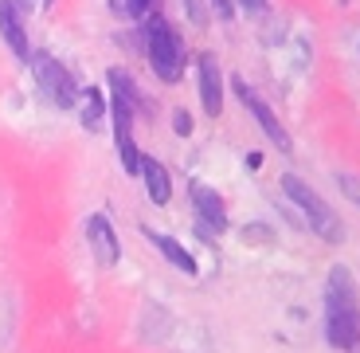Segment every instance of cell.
I'll return each instance as SVG.
<instances>
[{"mask_svg":"<svg viewBox=\"0 0 360 353\" xmlns=\"http://www.w3.org/2000/svg\"><path fill=\"white\" fill-rule=\"evenodd\" d=\"M86 244H90V252H94V259H98L102 267H114V263L122 259V244H117V235H114V224H110V216H102V212L86 216Z\"/></svg>","mask_w":360,"mask_h":353,"instance_id":"obj_8","label":"cell"},{"mask_svg":"<svg viewBox=\"0 0 360 353\" xmlns=\"http://www.w3.org/2000/svg\"><path fill=\"white\" fill-rule=\"evenodd\" d=\"M247 169H262V154L255 149V154H247Z\"/></svg>","mask_w":360,"mask_h":353,"instance_id":"obj_19","label":"cell"},{"mask_svg":"<svg viewBox=\"0 0 360 353\" xmlns=\"http://www.w3.org/2000/svg\"><path fill=\"white\" fill-rule=\"evenodd\" d=\"M145 181V189H149V200L153 204H169V197H172V181H169V169H165L157 157H145L141 154V173H137Z\"/></svg>","mask_w":360,"mask_h":353,"instance_id":"obj_12","label":"cell"},{"mask_svg":"<svg viewBox=\"0 0 360 353\" xmlns=\"http://www.w3.org/2000/svg\"><path fill=\"white\" fill-rule=\"evenodd\" d=\"M184 8H188V20L196 27H207V8H204V0H184Z\"/></svg>","mask_w":360,"mask_h":353,"instance_id":"obj_16","label":"cell"},{"mask_svg":"<svg viewBox=\"0 0 360 353\" xmlns=\"http://www.w3.org/2000/svg\"><path fill=\"white\" fill-rule=\"evenodd\" d=\"M196 87H200V106H204V114L207 118L224 114V71H219L212 51L196 55Z\"/></svg>","mask_w":360,"mask_h":353,"instance_id":"obj_6","label":"cell"},{"mask_svg":"<svg viewBox=\"0 0 360 353\" xmlns=\"http://www.w3.org/2000/svg\"><path fill=\"white\" fill-rule=\"evenodd\" d=\"M145 55H149L153 75L161 82H180L188 55H184V39H180V32L169 24V20H161V16L145 20Z\"/></svg>","mask_w":360,"mask_h":353,"instance_id":"obj_2","label":"cell"},{"mask_svg":"<svg viewBox=\"0 0 360 353\" xmlns=\"http://www.w3.org/2000/svg\"><path fill=\"white\" fill-rule=\"evenodd\" d=\"M153 8V0H110V12L122 20H145Z\"/></svg>","mask_w":360,"mask_h":353,"instance_id":"obj_14","label":"cell"},{"mask_svg":"<svg viewBox=\"0 0 360 353\" xmlns=\"http://www.w3.org/2000/svg\"><path fill=\"white\" fill-rule=\"evenodd\" d=\"M145 240L157 247V252L165 255V259L176 267L180 275H200V263H196V255L188 252V247L180 244V240H172V235H161V232H153V228H145Z\"/></svg>","mask_w":360,"mask_h":353,"instance_id":"obj_10","label":"cell"},{"mask_svg":"<svg viewBox=\"0 0 360 353\" xmlns=\"http://www.w3.org/2000/svg\"><path fill=\"white\" fill-rule=\"evenodd\" d=\"M0 36L12 47L16 59H32V44L24 32V12L16 8V0H0Z\"/></svg>","mask_w":360,"mask_h":353,"instance_id":"obj_9","label":"cell"},{"mask_svg":"<svg viewBox=\"0 0 360 353\" xmlns=\"http://www.w3.org/2000/svg\"><path fill=\"white\" fill-rule=\"evenodd\" d=\"M239 4H243L247 12H259V8H262V0H239Z\"/></svg>","mask_w":360,"mask_h":353,"instance_id":"obj_20","label":"cell"},{"mask_svg":"<svg viewBox=\"0 0 360 353\" xmlns=\"http://www.w3.org/2000/svg\"><path fill=\"white\" fill-rule=\"evenodd\" d=\"M231 91H235V99H239L247 110H251V118L259 122V130H262V134L270 137V145H274V149H282V154H290V149H294V142H290L286 126L278 122V114H274V110H270L266 102H262L259 94H255L251 87H247V82L239 79V75H231Z\"/></svg>","mask_w":360,"mask_h":353,"instance_id":"obj_5","label":"cell"},{"mask_svg":"<svg viewBox=\"0 0 360 353\" xmlns=\"http://www.w3.org/2000/svg\"><path fill=\"white\" fill-rule=\"evenodd\" d=\"M172 130H176L180 137L192 134V114H188V110H172Z\"/></svg>","mask_w":360,"mask_h":353,"instance_id":"obj_17","label":"cell"},{"mask_svg":"<svg viewBox=\"0 0 360 353\" xmlns=\"http://www.w3.org/2000/svg\"><path fill=\"white\" fill-rule=\"evenodd\" d=\"M75 106H79L82 130H86V134H98L102 122H106V114H110V99L102 94V87H82Z\"/></svg>","mask_w":360,"mask_h":353,"instance_id":"obj_11","label":"cell"},{"mask_svg":"<svg viewBox=\"0 0 360 353\" xmlns=\"http://www.w3.org/2000/svg\"><path fill=\"white\" fill-rule=\"evenodd\" d=\"M188 197H192V209H196V220L204 224V232H224L227 228V204L212 185L204 181H192L188 185Z\"/></svg>","mask_w":360,"mask_h":353,"instance_id":"obj_7","label":"cell"},{"mask_svg":"<svg viewBox=\"0 0 360 353\" xmlns=\"http://www.w3.org/2000/svg\"><path fill=\"white\" fill-rule=\"evenodd\" d=\"M282 192H286V197L294 200L297 209H302V216H306L309 232L321 235L325 244H341L345 228H341V220H337V212L321 200V192H314L306 181H302V177H294V173H286V177H282Z\"/></svg>","mask_w":360,"mask_h":353,"instance_id":"obj_3","label":"cell"},{"mask_svg":"<svg viewBox=\"0 0 360 353\" xmlns=\"http://www.w3.org/2000/svg\"><path fill=\"white\" fill-rule=\"evenodd\" d=\"M243 240H247V244H274V232H270V228L251 224V228H243Z\"/></svg>","mask_w":360,"mask_h":353,"instance_id":"obj_15","label":"cell"},{"mask_svg":"<svg viewBox=\"0 0 360 353\" xmlns=\"http://www.w3.org/2000/svg\"><path fill=\"white\" fill-rule=\"evenodd\" d=\"M212 8H216V16H224V20H231L235 16V0H207Z\"/></svg>","mask_w":360,"mask_h":353,"instance_id":"obj_18","label":"cell"},{"mask_svg":"<svg viewBox=\"0 0 360 353\" xmlns=\"http://www.w3.org/2000/svg\"><path fill=\"white\" fill-rule=\"evenodd\" d=\"M106 82H110V99H117V102H126L129 110H141L145 106V99H141V91H137V82H134V75L126 71V67H110V75H106Z\"/></svg>","mask_w":360,"mask_h":353,"instance_id":"obj_13","label":"cell"},{"mask_svg":"<svg viewBox=\"0 0 360 353\" xmlns=\"http://www.w3.org/2000/svg\"><path fill=\"white\" fill-rule=\"evenodd\" d=\"M325 342L341 353L360 345V299L356 279L345 263H333L325 275Z\"/></svg>","mask_w":360,"mask_h":353,"instance_id":"obj_1","label":"cell"},{"mask_svg":"<svg viewBox=\"0 0 360 353\" xmlns=\"http://www.w3.org/2000/svg\"><path fill=\"white\" fill-rule=\"evenodd\" d=\"M32 71H36L39 91H44L59 110H71L75 102H79V82H75V75L67 71L59 59H51V55H36V59H32Z\"/></svg>","mask_w":360,"mask_h":353,"instance_id":"obj_4","label":"cell"}]
</instances>
